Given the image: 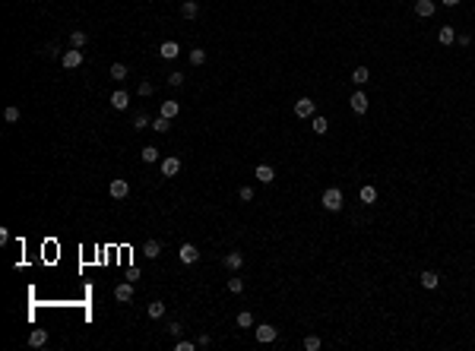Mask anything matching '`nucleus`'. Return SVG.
Instances as JSON below:
<instances>
[{
  "instance_id": "obj_10",
  "label": "nucleus",
  "mask_w": 475,
  "mask_h": 351,
  "mask_svg": "<svg viewBox=\"0 0 475 351\" xmlns=\"http://www.w3.org/2000/svg\"><path fill=\"white\" fill-rule=\"evenodd\" d=\"M178 256H181V263H187V266L200 260V253H197V247H193V244H184V247L178 250Z\"/></svg>"
},
{
  "instance_id": "obj_8",
  "label": "nucleus",
  "mask_w": 475,
  "mask_h": 351,
  "mask_svg": "<svg viewBox=\"0 0 475 351\" xmlns=\"http://www.w3.org/2000/svg\"><path fill=\"white\" fill-rule=\"evenodd\" d=\"M225 269H231V272H238V269L241 266H244V253H241V250H231V253H225Z\"/></svg>"
},
{
  "instance_id": "obj_40",
  "label": "nucleus",
  "mask_w": 475,
  "mask_h": 351,
  "mask_svg": "<svg viewBox=\"0 0 475 351\" xmlns=\"http://www.w3.org/2000/svg\"><path fill=\"white\" fill-rule=\"evenodd\" d=\"M456 42L463 44V48H469V44H472V35H456Z\"/></svg>"
},
{
  "instance_id": "obj_13",
  "label": "nucleus",
  "mask_w": 475,
  "mask_h": 351,
  "mask_svg": "<svg viewBox=\"0 0 475 351\" xmlns=\"http://www.w3.org/2000/svg\"><path fill=\"white\" fill-rule=\"evenodd\" d=\"M358 197H361V202H364V206H374V202H377V187L364 184V187L358 190Z\"/></svg>"
},
{
  "instance_id": "obj_22",
  "label": "nucleus",
  "mask_w": 475,
  "mask_h": 351,
  "mask_svg": "<svg viewBox=\"0 0 475 351\" xmlns=\"http://www.w3.org/2000/svg\"><path fill=\"white\" fill-rule=\"evenodd\" d=\"M146 313H149V320H162V316H165V304L162 301H152L149 307H146Z\"/></svg>"
},
{
  "instance_id": "obj_5",
  "label": "nucleus",
  "mask_w": 475,
  "mask_h": 351,
  "mask_svg": "<svg viewBox=\"0 0 475 351\" xmlns=\"http://www.w3.org/2000/svg\"><path fill=\"white\" fill-rule=\"evenodd\" d=\"M175 174H181V158H175V155L162 158V177H175Z\"/></svg>"
},
{
  "instance_id": "obj_39",
  "label": "nucleus",
  "mask_w": 475,
  "mask_h": 351,
  "mask_svg": "<svg viewBox=\"0 0 475 351\" xmlns=\"http://www.w3.org/2000/svg\"><path fill=\"white\" fill-rule=\"evenodd\" d=\"M168 332H171V335H175V339H178V335L184 332V326H181V323H171V326H168Z\"/></svg>"
},
{
  "instance_id": "obj_17",
  "label": "nucleus",
  "mask_w": 475,
  "mask_h": 351,
  "mask_svg": "<svg viewBox=\"0 0 475 351\" xmlns=\"http://www.w3.org/2000/svg\"><path fill=\"white\" fill-rule=\"evenodd\" d=\"M253 174H257L260 184H272V177H276V171H272L270 165H257V171H253Z\"/></svg>"
},
{
  "instance_id": "obj_7",
  "label": "nucleus",
  "mask_w": 475,
  "mask_h": 351,
  "mask_svg": "<svg viewBox=\"0 0 475 351\" xmlns=\"http://www.w3.org/2000/svg\"><path fill=\"white\" fill-rule=\"evenodd\" d=\"M349 105H352V111H355V114H364V111H367V105H371V101H367V95H364V92H352Z\"/></svg>"
},
{
  "instance_id": "obj_32",
  "label": "nucleus",
  "mask_w": 475,
  "mask_h": 351,
  "mask_svg": "<svg viewBox=\"0 0 475 351\" xmlns=\"http://www.w3.org/2000/svg\"><path fill=\"white\" fill-rule=\"evenodd\" d=\"M3 117H6V124H16V120H19V108H16V105H10V108L3 111Z\"/></svg>"
},
{
  "instance_id": "obj_12",
  "label": "nucleus",
  "mask_w": 475,
  "mask_h": 351,
  "mask_svg": "<svg viewBox=\"0 0 475 351\" xmlns=\"http://www.w3.org/2000/svg\"><path fill=\"white\" fill-rule=\"evenodd\" d=\"M158 54H162L165 60H175L181 54V48H178V42H162V44H158Z\"/></svg>"
},
{
  "instance_id": "obj_35",
  "label": "nucleus",
  "mask_w": 475,
  "mask_h": 351,
  "mask_svg": "<svg viewBox=\"0 0 475 351\" xmlns=\"http://www.w3.org/2000/svg\"><path fill=\"white\" fill-rule=\"evenodd\" d=\"M193 348H197V342H187V339L175 342V351H193Z\"/></svg>"
},
{
  "instance_id": "obj_27",
  "label": "nucleus",
  "mask_w": 475,
  "mask_h": 351,
  "mask_svg": "<svg viewBox=\"0 0 475 351\" xmlns=\"http://www.w3.org/2000/svg\"><path fill=\"white\" fill-rule=\"evenodd\" d=\"M111 79H117V83H124V79H127V66L124 64H111Z\"/></svg>"
},
{
  "instance_id": "obj_37",
  "label": "nucleus",
  "mask_w": 475,
  "mask_h": 351,
  "mask_svg": "<svg viewBox=\"0 0 475 351\" xmlns=\"http://www.w3.org/2000/svg\"><path fill=\"white\" fill-rule=\"evenodd\" d=\"M168 83H171V86H181V83H184V73H171Z\"/></svg>"
},
{
  "instance_id": "obj_15",
  "label": "nucleus",
  "mask_w": 475,
  "mask_h": 351,
  "mask_svg": "<svg viewBox=\"0 0 475 351\" xmlns=\"http://www.w3.org/2000/svg\"><path fill=\"white\" fill-rule=\"evenodd\" d=\"M437 285H440V275L431 272V269H425V272H421V288H428V291H431V288H437Z\"/></svg>"
},
{
  "instance_id": "obj_36",
  "label": "nucleus",
  "mask_w": 475,
  "mask_h": 351,
  "mask_svg": "<svg viewBox=\"0 0 475 351\" xmlns=\"http://www.w3.org/2000/svg\"><path fill=\"white\" fill-rule=\"evenodd\" d=\"M238 197H241V202H250V199H253V187H241Z\"/></svg>"
},
{
  "instance_id": "obj_42",
  "label": "nucleus",
  "mask_w": 475,
  "mask_h": 351,
  "mask_svg": "<svg viewBox=\"0 0 475 351\" xmlns=\"http://www.w3.org/2000/svg\"><path fill=\"white\" fill-rule=\"evenodd\" d=\"M197 345H200V348H209V345H212V339H209V335H200Z\"/></svg>"
},
{
  "instance_id": "obj_18",
  "label": "nucleus",
  "mask_w": 475,
  "mask_h": 351,
  "mask_svg": "<svg viewBox=\"0 0 475 351\" xmlns=\"http://www.w3.org/2000/svg\"><path fill=\"white\" fill-rule=\"evenodd\" d=\"M197 13H200L197 0H184V3H181V16L184 19H197Z\"/></svg>"
},
{
  "instance_id": "obj_4",
  "label": "nucleus",
  "mask_w": 475,
  "mask_h": 351,
  "mask_svg": "<svg viewBox=\"0 0 475 351\" xmlns=\"http://www.w3.org/2000/svg\"><path fill=\"white\" fill-rule=\"evenodd\" d=\"M60 64H64L67 70H76V66L83 64V51H79V48H73V51H64V54H60Z\"/></svg>"
},
{
  "instance_id": "obj_19",
  "label": "nucleus",
  "mask_w": 475,
  "mask_h": 351,
  "mask_svg": "<svg viewBox=\"0 0 475 351\" xmlns=\"http://www.w3.org/2000/svg\"><path fill=\"white\" fill-rule=\"evenodd\" d=\"M139 158H143L146 165H152V161H158L162 155H158V149H156V146H143V149H139Z\"/></svg>"
},
{
  "instance_id": "obj_41",
  "label": "nucleus",
  "mask_w": 475,
  "mask_h": 351,
  "mask_svg": "<svg viewBox=\"0 0 475 351\" xmlns=\"http://www.w3.org/2000/svg\"><path fill=\"white\" fill-rule=\"evenodd\" d=\"M45 54H48V57H57V54H60V51H57V44H54V42H51V44H48V48H45Z\"/></svg>"
},
{
  "instance_id": "obj_25",
  "label": "nucleus",
  "mask_w": 475,
  "mask_h": 351,
  "mask_svg": "<svg viewBox=\"0 0 475 351\" xmlns=\"http://www.w3.org/2000/svg\"><path fill=\"white\" fill-rule=\"evenodd\" d=\"M152 130H156V133H168L171 130V117H162V114H158V117L152 120Z\"/></svg>"
},
{
  "instance_id": "obj_43",
  "label": "nucleus",
  "mask_w": 475,
  "mask_h": 351,
  "mask_svg": "<svg viewBox=\"0 0 475 351\" xmlns=\"http://www.w3.org/2000/svg\"><path fill=\"white\" fill-rule=\"evenodd\" d=\"M440 3H444V6H456L459 0H440Z\"/></svg>"
},
{
  "instance_id": "obj_26",
  "label": "nucleus",
  "mask_w": 475,
  "mask_h": 351,
  "mask_svg": "<svg viewBox=\"0 0 475 351\" xmlns=\"http://www.w3.org/2000/svg\"><path fill=\"white\" fill-rule=\"evenodd\" d=\"M178 114H181L178 101H162V117H178Z\"/></svg>"
},
{
  "instance_id": "obj_33",
  "label": "nucleus",
  "mask_w": 475,
  "mask_h": 351,
  "mask_svg": "<svg viewBox=\"0 0 475 351\" xmlns=\"http://www.w3.org/2000/svg\"><path fill=\"white\" fill-rule=\"evenodd\" d=\"M320 345H323V342H320L317 335H307V339H304V348L307 351H320Z\"/></svg>"
},
{
  "instance_id": "obj_21",
  "label": "nucleus",
  "mask_w": 475,
  "mask_h": 351,
  "mask_svg": "<svg viewBox=\"0 0 475 351\" xmlns=\"http://www.w3.org/2000/svg\"><path fill=\"white\" fill-rule=\"evenodd\" d=\"M437 42H440V44H453V42H456V32H453V25H444V29L437 32Z\"/></svg>"
},
{
  "instance_id": "obj_29",
  "label": "nucleus",
  "mask_w": 475,
  "mask_h": 351,
  "mask_svg": "<svg viewBox=\"0 0 475 351\" xmlns=\"http://www.w3.org/2000/svg\"><path fill=\"white\" fill-rule=\"evenodd\" d=\"M238 326L241 329H250L253 326V313H250V310H241V313H238Z\"/></svg>"
},
{
  "instance_id": "obj_38",
  "label": "nucleus",
  "mask_w": 475,
  "mask_h": 351,
  "mask_svg": "<svg viewBox=\"0 0 475 351\" xmlns=\"http://www.w3.org/2000/svg\"><path fill=\"white\" fill-rule=\"evenodd\" d=\"M139 95H143V98L152 95V83H139Z\"/></svg>"
},
{
  "instance_id": "obj_20",
  "label": "nucleus",
  "mask_w": 475,
  "mask_h": 351,
  "mask_svg": "<svg viewBox=\"0 0 475 351\" xmlns=\"http://www.w3.org/2000/svg\"><path fill=\"white\" fill-rule=\"evenodd\" d=\"M367 79H371V70H367V66H355V70H352V83L355 86H364Z\"/></svg>"
},
{
  "instance_id": "obj_16",
  "label": "nucleus",
  "mask_w": 475,
  "mask_h": 351,
  "mask_svg": "<svg viewBox=\"0 0 475 351\" xmlns=\"http://www.w3.org/2000/svg\"><path fill=\"white\" fill-rule=\"evenodd\" d=\"M29 345H32V348L48 345V332H45V329H32V332H29Z\"/></svg>"
},
{
  "instance_id": "obj_2",
  "label": "nucleus",
  "mask_w": 475,
  "mask_h": 351,
  "mask_svg": "<svg viewBox=\"0 0 475 351\" xmlns=\"http://www.w3.org/2000/svg\"><path fill=\"white\" fill-rule=\"evenodd\" d=\"M108 193H111V199H127L130 197V184H127L124 177H114L108 184Z\"/></svg>"
},
{
  "instance_id": "obj_11",
  "label": "nucleus",
  "mask_w": 475,
  "mask_h": 351,
  "mask_svg": "<svg viewBox=\"0 0 475 351\" xmlns=\"http://www.w3.org/2000/svg\"><path fill=\"white\" fill-rule=\"evenodd\" d=\"M114 298H117L120 304H127V301H133V285H130V282H120V285L114 288Z\"/></svg>"
},
{
  "instance_id": "obj_24",
  "label": "nucleus",
  "mask_w": 475,
  "mask_h": 351,
  "mask_svg": "<svg viewBox=\"0 0 475 351\" xmlns=\"http://www.w3.org/2000/svg\"><path fill=\"white\" fill-rule=\"evenodd\" d=\"M89 42V35H86L83 29H76V32H70V48H83V44Z\"/></svg>"
},
{
  "instance_id": "obj_28",
  "label": "nucleus",
  "mask_w": 475,
  "mask_h": 351,
  "mask_svg": "<svg viewBox=\"0 0 475 351\" xmlns=\"http://www.w3.org/2000/svg\"><path fill=\"white\" fill-rule=\"evenodd\" d=\"M158 253H162V244L158 241H146V260H156Z\"/></svg>"
},
{
  "instance_id": "obj_23",
  "label": "nucleus",
  "mask_w": 475,
  "mask_h": 351,
  "mask_svg": "<svg viewBox=\"0 0 475 351\" xmlns=\"http://www.w3.org/2000/svg\"><path fill=\"white\" fill-rule=\"evenodd\" d=\"M311 130L317 133V136H323V133L330 130V120L326 117H311Z\"/></svg>"
},
{
  "instance_id": "obj_30",
  "label": "nucleus",
  "mask_w": 475,
  "mask_h": 351,
  "mask_svg": "<svg viewBox=\"0 0 475 351\" xmlns=\"http://www.w3.org/2000/svg\"><path fill=\"white\" fill-rule=\"evenodd\" d=\"M190 64H193V66L206 64V51H203V48H193V51H190Z\"/></svg>"
},
{
  "instance_id": "obj_1",
  "label": "nucleus",
  "mask_w": 475,
  "mask_h": 351,
  "mask_svg": "<svg viewBox=\"0 0 475 351\" xmlns=\"http://www.w3.org/2000/svg\"><path fill=\"white\" fill-rule=\"evenodd\" d=\"M342 190H339V187H326L323 190V209L326 212H339V209H342Z\"/></svg>"
},
{
  "instance_id": "obj_6",
  "label": "nucleus",
  "mask_w": 475,
  "mask_h": 351,
  "mask_svg": "<svg viewBox=\"0 0 475 351\" xmlns=\"http://www.w3.org/2000/svg\"><path fill=\"white\" fill-rule=\"evenodd\" d=\"M111 108H114V111H127V108H130V95H127L124 89H117V92H111Z\"/></svg>"
},
{
  "instance_id": "obj_3",
  "label": "nucleus",
  "mask_w": 475,
  "mask_h": 351,
  "mask_svg": "<svg viewBox=\"0 0 475 351\" xmlns=\"http://www.w3.org/2000/svg\"><path fill=\"white\" fill-rule=\"evenodd\" d=\"M314 111H317V101H314V98H298L295 101V114H298L301 120H304V117H314Z\"/></svg>"
},
{
  "instance_id": "obj_34",
  "label": "nucleus",
  "mask_w": 475,
  "mask_h": 351,
  "mask_svg": "<svg viewBox=\"0 0 475 351\" xmlns=\"http://www.w3.org/2000/svg\"><path fill=\"white\" fill-rule=\"evenodd\" d=\"M228 291L241 294V291H244V279H228Z\"/></svg>"
},
{
  "instance_id": "obj_14",
  "label": "nucleus",
  "mask_w": 475,
  "mask_h": 351,
  "mask_svg": "<svg viewBox=\"0 0 475 351\" xmlns=\"http://www.w3.org/2000/svg\"><path fill=\"white\" fill-rule=\"evenodd\" d=\"M257 342H276V329L270 326V323H263V326H257Z\"/></svg>"
},
{
  "instance_id": "obj_9",
  "label": "nucleus",
  "mask_w": 475,
  "mask_h": 351,
  "mask_svg": "<svg viewBox=\"0 0 475 351\" xmlns=\"http://www.w3.org/2000/svg\"><path fill=\"white\" fill-rule=\"evenodd\" d=\"M434 0H415V16H421V19H431L434 16Z\"/></svg>"
},
{
  "instance_id": "obj_31",
  "label": "nucleus",
  "mask_w": 475,
  "mask_h": 351,
  "mask_svg": "<svg viewBox=\"0 0 475 351\" xmlns=\"http://www.w3.org/2000/svg\"><path fill=\"white\" fill-rule=\"evenodd\" d=\"M146 127H152V120L146 117V114H136V117H133V130H146Z\"/></svg>"
}]
</instances>
